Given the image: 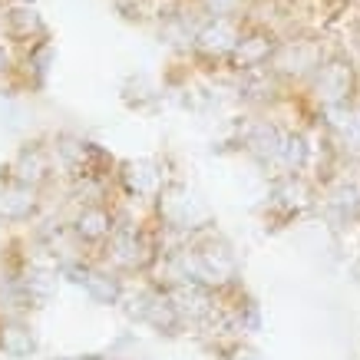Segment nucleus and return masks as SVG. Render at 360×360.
Here are the masks:
<instances>
[{"label": "nucleus", "instance_id": "f257e3e1", "mask_svg": "<svg viewBox=\"0 0 360 360\" xmlns=\"http://www.w3.org/2000/svg\"><path fill=\"white\" fill-rule=\"evenodd\" d=\"M186 264H188V281H198V284H205V288L229 284L235 278V271H238L235 251L221 238L198 241L195 248L186 255Z\"/></svg>", "mask_w": 360, "mask_h": 360}, {"label": "nucleus", "instance_id": "f03ea898", "mask_svg": "<svg viewBox=\"0 0 360 360\" xmlns=\"http://www.w3.org/2000/svg\"><path fill=\"white\" fill-rule=\"evenodd\" d=\"M311 86H314L321 106H328V110H350V99H354V89H357L354 63L340 53L328 56L321 63V70L314 73Z\"/></svg>", "mask_w": 360, "mask_h": 360}, {"label": "nucleus", "instance_id": "7ed1b4c3", "mask_svg": "<svg viewBox=\"0 0 360 360\" xmlns=\"http://www.w3.org/2000/svg\"><path fill=\"white\" fill-rule=\"evenodd\" d=\"M328 56L321 50L317 40L311 37H297V40H281L278 53L271 60V70L274 77H284V79H314V73L321 70Z\"/></svg>", "mask_w": 360, "mask_h": 360}, {"label": "nucleus", "instance_id": "20e7f679", "mask_svg": "<svg viewBox=\"0 0 360 360\" xmlns=\"http://www.w3.org/2000/svg\"><path fill=\"white\" fill-rule=\"evenodd\" d=\"M245 37V23L241 17H208L202 20L195 33V53H202L205 60H229L235 53V46Z\"/></svg>", "mask_w": 360, "mask_h": 360}, {"label": "nucleus", "instance_id": "39448f33", "mask_svg": "<svg viewBox=\"0 0 360 360\" xmlns=\"http://www.w3.org/2000/svg\"><path fill=\"white\" fill-rule=\"evenodd\" d=\"M278 46H281V40H278L271 30L255 27V30H245L241 44L235 46V53L229 56V63H231V70H238V73L268 70L271 60H274V53H278Z\"/></svg>", "mask_w": 360, "mask_h": 360}, {"label": "nucleus", "instance_id": "423d86ee", "mask_svg": "<svg viewBox=\"0 0 360 360\" xmlns=\"http://www.w3.org/2000/svg\"><path fill=\"white\" fill-rule=\"evenodd\" d=\"M155 258V248L149 235L139 229H116V235L110 238V262L122 271H142L149 268Z\"/></svg>", "mask_w": 360, "mask_h": 360}, {"label": "nucleus", "instance_id": "0eeeda50", "mask_svg": "<svg viewBox=\"0 0 360 360\" xmlns=\"http://www.w3.org/2000/svg\"><path fill=\"white\" fill-rule=\"evenodd\" d=\"M116 215H112L110 205H103V202H93V205H83L77 212V219H73V238L79 245H106V241L116 235Z\"/></svg>", "mask_w": 360, "mask_h": 360}, {"label": "nucleus", "instance_id": "6e6552de", "mask_svg": "<svg viewBox=\"0 0 360 360\" xmlns=\"http://www.w3.org/2000/svg\"><path fill=\"white\" fill-rule=\"evenodd\" d=\"M53 172V153L46 149L44 142H33L27 149H20V155L13 159V182L40 188Z\"/></svg>", "mask_w": 360, "mask_h": 360}, {"label": "nucleus", "instance_id": "1a4fd4ad", "mask_svg": "<svg viewBox=\"0 0 360 360\" xmlns=\"http://www.w3.org/2000/svg\"><path fill=\"white\" fill-rule=\"evenodd\" d=\"M40 198L37 188L23 186V182H4L0 186V221H27L37 212Z\"/></svg>", "mask_w": 360, "mask_h": 360}, {"label": "nucleus", "instance_id": "9d476101", "mask_svg": "<svg viewBox=\"0 0 360 360\" xmlns=\"http://www.w3.org/2000/svg\"><path fill=\"white\" fill-rule=\"evenodd\" d=\"M70 274H73V281H77L79 288H86L89 297H96L103 304H116V301H120V278H116V274L89 268V264H83V268L73 264Z\"/></svg>", "mask_w": 360, "mask_h": 360}, {"label": "nucleus", "instance_id": "9b49d317", "mask_svg": "<svg viewBox=\"0 0 360 360\" xmlns=\"http://www.w3.org/2000/svg\"><path fill=\"white\" fill-rule=\"evenodd\" d=\"M159 219L169 229H192V198L182 186H165L159 192Z\"/></svg>", "mask_w": 360, "mask_h": 360}, {"label": "nucleus", "instance_id": "f8f14e48", "mask_svg": "<svg viewBox=\"0 0 360 360\" xmlns=\"http://www.w3.org/2000/svg\"><path fill=\"white\" fill-rule=\"evenodd\" d=\"M4 23H7V33H11L13 40H33V37H44V20H40V13L37 7L30 4H11L7 13H4Z\"/></svg>", "mask_w": 360, "mask_h": 360}, {"label": "nucleus", "instance_id": "ddd939ff", "mask_svg": "<svg viewBox=\"0 0 360 360\" xmlns=\"http://www.w3.org/2000/svg\"><path fill=\"white\" fill-rule=\"evenodd\" d=\"M33 347H37V338H33L30 324H23L20 317L0 321V350L4 354H11V357H30Z\"/></svg>", "mask_w": 360, "mask_h": 360}, {"label": "nucleus", "instance_id": "4468645a", "mask_svg": "<svg viewBox=\"0 0 360 360\" xmlns=\"http://www.w3.org/2000/svg\"><path fill=\"white\" fill-rule=\"evenodd\" d=\"M281 142H284V136L274 129L271 122H258V126L248 132L245 146H248L262 162H271V159H278V153H281Z\"/></svg>", "mask_w": 360, "mask_h": 360}, {"label": "nucleus", "instance_id": "2eb2a0df", "mask_svg": "<svg viewBox=\"0 0 360 360\" xmlns=\"http://www.w3.org/2000/svg\"><path fill=\"white\" fill-rule=\"evenodd\" d=\"M122 182L136 195H153L159 188V172L153 169V162H126L122 165Z\"/></svg>", "mask_w": 360, "mask_h": 360}, {"label": "nucleus", "instance_id": "dca6fc26", "mask_svg": "<svg viewBox=\"0 0 360 360\" xmlns=\"http://www.w3.org/2000/svg\"><path fill=\"white\" fill-rule=\"evenodd\" d=\"M278 162L288 169L291 175H297L307 165V139L301 132H288L281 142V153H278Z\"/></svg>", "mask_w": 360, "mask_h": 360}, {"label": "nucleus", "instance_id": "f3484780", "mask_svg": "<svg viewBox=\"0 0 360 360\" xmlns=\"http://www.w3.org/2000/svg\"><path fill=\"white\" fill-rule=\"evenodd\" d=\"M23 291H27V301H46V297L53 295L56 288V278L50 271H40V268H30L27 278H23Z\"/></svg>", "mask_w": 360, "mask_h": 360}, {"label": "nucleus", "instance_id": "a211bd4d", "mask_svg": "<svg viewBox=\"0 0 360 360\" xmlns=\"http://www.w3.org/2000/svg\"><path fill=\"white\" fill-rule=\"evenodd\" d=\"M357 208H360V198H357V188L354 186H340L338 192H334V198H330V212H334L344 225L357 219Z\"/></svg>", "mask_w": 360, "mask_h": 360}, {"label": "nucleus", "instance_id": "6ab92c4d", "mask_svg": "<svg viewBox=\"0 0 360 360\" xmlns=\"http://www.w3.org/2000/svg\"><path fill=\"white\" fill-rule=\"evenodd\" d=\"M338 136H340V146H344L354 159H360V110L344 112V122L338 126Z\"/></svg>", "mask_w": 360, "mask_h": 360}, {"label": "nucleus", "instance_id": "aec40b11", "mask_svg": "<svg viewBox=\"0 0 360 360\" xmlns=\"http://www.w3.org/2000/svg\"><path fill=\"white\" fill-rule=\"evenodd\" d=\"M198 7L208 13V17H245V4L248 0H195Z\"/></svg>", "mask_w": 360, "mask_h": 360}, {"label": "nucleus", "instance_id": "412c9836", "mask_svg": "<svg viewBox=\"0 0 360 360\" xmlns=\"http://www.w3.org/2000/svg\"><path fill=\"white\" fill-rule=\"evenodd\" d=\"M7 73H11V56H7V50L0 46V79L7 77Z\"/></svg>", "mask_w": 360, "mask_h": 360}, {"label": "nucleus", "instance_id": "4be33fe9", "mask_svg": "<svg viewBox=\"0 0 360 360\" xmlns=\"http://www.w3.org/2000/svg\"><path fill=\"white\" fill-rule=\"evenodd\" d=\"M66 360H96V357H66Z\"/></svg>", "mask_w": 360, "mask_h": 360}]
</instances>
